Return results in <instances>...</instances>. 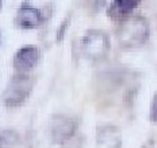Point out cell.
Segmentation results:
<instances>
[{"instance_id": "1", "label": "cell", "mask_w": 157, "mask_h": 148, "mask_svg": "<svg viewBox=\"0 0 157 148\" xmlns=\"http://www.w3.org/2000/svg\"><path fill=\"white\" fill-rule=\"evenodd\" d=\"M149 38V23L142 16H127L121 21L117 39L122 48H138Z\"/></svg>"}, {"instance_id": "9", "label": "cell", "mask_w": 157, "mask_h": 148, "mask_svg": "<svg viewBox=\"0 0 157 148\" xmlns=\"http://www.w3.org/2000/svg\"><path fill=\"white\" fill-rule=\"evenodd\" d=\"M19 137L16 132L12 130H4L2 133V147H11V146H16Z\"/></svg>"}, {"instance_id": "3", "label": "cell", "mask_w": 157, "mask_h": 148, "mask_svg": "<svg viewBox=\"0 0 157 148\" xmlns=\"http://www.w3.org/2000/svg\"><path fill=\"white\" fill-rule=\"evenodd\" d=\"M110 50L109 37L100 30H90L81 39V52L91 60L103 58Z\"/></svg>"}, {"instance_id": "8", "label": "cell", "mask_w": 157, "mask_h": 148, "mask_svg": "<svg viewBox=\"0 0 157 148\" xmlns=\"http://www.w3.org/2000/svg\"><path fill=\"white\" fill-rule=\"evenodd\" d=\"M140 2L141 0H113L109 8V15L117 21H123L140 4Z\"/></svg>"}, {"instance_id": "5", "label": "cell", "mask_w": 157, "mask_h": 148, "mask_svg": "<svg viewBox=\"0 0 157 148\" xmlns=\"http://www.w3.org/2000/svg\"><path fill=\"white\" fill-rule=\"evenodd\" d=\"M39 57H41V53H39L38 48L29 45V46H25L16 52L14 60H12V64H14V68L18 72L26 74L27 71L33 70L38 64Z\"/></svg>"}, {"instance_id": "7", "label": "cell", "mask_w": 157, "mask_h": 148, "mask_svg": "<svg viewBox=\"0 0 157 148\" xmlns=\"http://www.w3.org/2000/svg\"><path fill=\"white\" fill-rule=\"evenodd\" d=\"M98 146L100 147H121V129L114 125H102L98 128Z\"/></svg>"}, {"instance_id": "2", "label": "cell", "mask_w": 157, "mask_h": 148, "mask_svg": "<svg viewBox=\"0 0 157 148\" xmlns=\"http://www.w3.org/2000/svg\"><path fill=\"white\" fill-rule=\"evenodd\" d=\"M34 82L30 76H27L26 74H21L12 76L10 79L7 87H6L4 93H3V102L6 106L15 107L22 105L27 99V97L30 95Z\"/></svg>"}, {"instance_id": "10", "label": "cell", "mask_w": 157, "mask_h": 148, "mask_svg": "<svg viewBox=\"0 0 157 148\" xmlns=\"http://www.w3.org/2000/svg\"><path fill=\"white\" fill-rule=\"evenodd\" d=\"M150 120L153 122H157V94L153 97L152 105H150Z\"/></svg>"}, {"instance_id": "6", "label": "cell", "mask_w": 157, "mask_h": 148, "mask_svg": "<svg viewBox=\"0 0 157 148\" xmlns=\"http://www.w3.org/2000/svg\"><path fill=\"white\" fill-rule=\"evenodd\" d=\"M42 22V14L38 11L37 8L33 7H21L16 12L15 23L18 27L22 29H34L37 26L41 25Z\"/></svg>"}, {"instance_id": "4", "label": "cell", "mask_w": 157, "mask_h": 148, "mask_svg": "<svg viewBox=\"0 0 157 148\" xmlns=\"http://www.w3.org/2000/svg\"><path fill=\"white\" fill-rule=\"evenodd\" d=\"M77 124L75 120L65 116H56L50 121V134L54 143L63 144L76 133Z\"/></svg>"}]
</instances>
